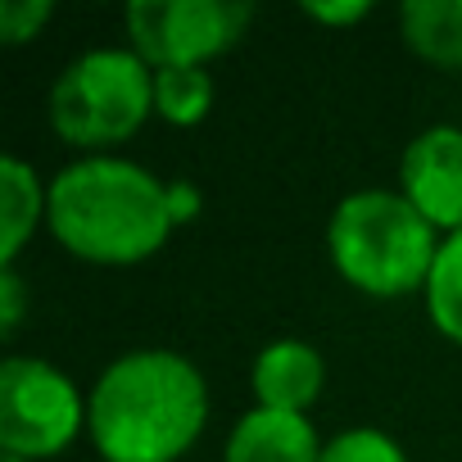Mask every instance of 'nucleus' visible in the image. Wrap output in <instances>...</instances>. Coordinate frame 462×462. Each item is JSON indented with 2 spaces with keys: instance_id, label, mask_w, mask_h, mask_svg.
Returning <instances> with one entry per match:
<instances>
[{
  "instance_id": "6",
  "label": "nucleus",
  "mask_w": 462,
  "mask_h": 462,
  "mask_svg": "<svg viewBox=\"0 0 462 462\" xmlns=\"http://www.w3.org/2000/svg\"><path fill=\"white\" fill-rule=\"evenodd\" d=\"M254 19L241 0H136L127 5L132 51L159 69H204L241 42Z\"/></svg>"
},
{
  "instance_id": "17",
  "label": "nucleus",
  "mask_w": 462,
  "mask_h": 462,
  "mask_svg": "<svg viewBox=\"0 0 462 462\" xmlns=\"http://www.w3.org/2000/svg\"><path fill=\"white\" fill-rule=\"evenodd\" d=\"M304 14L327 23V28H345V23H363L372 14V5H367V0H345V5H318V0H313V5H304Z\"/></svg>"
},
{
  "instance_id": "19",
  "label": "nucleus",
  "mask_w": 462,
  "mask_h": 462,
  "mask_svg": "<svg viewBox=\"0 0 462 462\" xmlns=\"http://www.w3.org/2000/svg\"><path fill=\"white\" fill-rule=\"evenodd\" d=\"M5 462H23V457H5Z\"/></svg>"
},
{
  "instance_id": "16",
  "label": "nucleus",
  "mask_w": 462,
  "mask_h": 462,
  "mask_svg": "<svg viewBox=\"0 0 462 462\" xmlns=\"http://www.w3.org/2000/svg\"><path fill=\"white\" fill-rule=\"evenodd\" d=\"M23 322V277L14 268H0V331L14 336Z\"/></svg>"
},
{
  "instance_id": "7",
  "label": "nucleus",
  "mask_w": 462,
  "mask_h": 462,
  "mask_svg": "<svg viewBox=\"0 0 462 462\" xmlns=\"http://www.w3.org/2000/svg\"><path fill=\"white\" fill-rule=\"evenodd\" d=\"M399 195L435 226L462 231V127H426L399 159Z\"/></svg>"
},
{
  "instance_id": "5",
  "label": "nucleus",
  "mask_w": 462,
  "mask_h": 462,
  "mask_svg": "<svg viewBox=\"0 0 462 462\" xmlns=\"http://www.w3.org/2000/svg\"><path fill=\"white\" fill-rule=\"evenodd\" d=\"M87 421V399L46 358H5L0 367V444L5 457L42 462L64 453Z\"/></svg>"
},
{
  "instance_id": "12",
  "label": "nucleus",
  "mask_w": 462,
  "mask_h": 462,
  "mask_svg": "<svg viewBox=\"0 0 462 462\" xmlns=\"http://www.w3.org/2000/svg\"><path fill=\"white\" fill-rule=\"evenodd\" d=\"M426 313L462 349V231L448 236L435 254V268L426 282Z\"/></svg>"
},
{
  "instance_id": "11",
  "label": "nucleus",
  "mask_w": 462,
  "mask_h": 462,
  "mask_svg": "<svg viewBox=\"0 0 462 462\" xmlns=\"http://www.w3.org/2000/svg\"><path fill=\"white\" fill-rule=\"evenodd\" d=\"M403 42L439 64V69H462V0H408L399 10Z\"/></svg>"
},
{
  "instance_id": "1",
  "label": "nucleus",
  "mask_w": 462,
  "mask_h": 462,
  "mask_svg": "<svg viewBox=\"0 0 462 462\" xmlns=\"http://www.w3.org/2000/svg\"><path fill=\"white\" fill-rule=\"evenodd\" d=\"M204 421V376L172 349L123 354L87 394V430L105 462H177Z\"/></svg>"
},
{
  "instance_id": "13",
  "label": "nucleus",
  "mask_w": 462,
  "mask_h": 462,
  "mask_svg": "<svg viewBox=\"0 0 462 462\" xmlns=\"http://www.w3.org/2000/svg\"><path fill=\"white\" fill-rule=\"evenodd\" d=\"M213 105V78L204 69H159L154 73V114L172 127L204 123Z\"/></svg>"
},
{
  "instance_id": "3",
  "label": "nucleus",
  "mask_w": 462,
  "mask_h": 462,
  "mask_svg": "<svg viewBox=\"0 0 462 462\" xmlns=\"http://www.w3.org/2000/svg\"><path fill=\"white\" fill-rule=\"evenodd\" d=\"M327 250L336 273L376 300L426 291L439 254L435 226L399 190H358L340 199L327 226Z\"/></svg>"
},
{
  "instance_id": "10",
  "label": "nucleus",
  "mask_w": 462,
  "mask_h": 462,
  "mask_svg": "<svg viewBox=\"0 0 462 462\" xmlns=\"http://www.w3.org/2000/svg\"><path fill=\"white\" fill-rule=\"evenodd\" d=\"M46 204H51V190H42L37 172L23 159L14 154L0 159V268H14L19 250L46 217Z\"/></svg>"
},
{
  "instance_id": "14",
  "label": "nucleus",
  "mask_w": 462,
  "mask_h": 462,
  "mask_svg": "<svg viewBox=\"0 0 462 462\" xmlns=\"http://www.w3.org/2000/svg\"><path fill=\"white\" fill-rule=\"evenodd\" d=\"M322 462H408V453L376 426H349L327 439Z\"/></svg>"
},
{
  "instance_id": "4",
  "label": "nucleus",
  "mask_w": 462,
  "mask_h": 462,
  "mask_svg": "<svg viewBox=\"0 0 462 462\" xmlns=\"http://www.w3.org/2000/svg\"><path fill=\"white\" fill-rule=\"evenodd\" d=\"M154 114V69L136 51H87L51 91V123L69 145H114Z\"/></svg>"
},
{
  "instance_id": "9",
  "label": "nucleus",
  "mask_w": 462,
  "mask_h": 462,
  "mask_svg": "<svg viewBox=\"0 0 462 462\" xmlns=\"http://www.w3.org/2000/svg\"><path fill=\"white\" fill-rule=\"evenodd\" d=\"M327 381V363L313 345L304 340H277L254 358V394L259 408H277V412H309L313 399L322 394Z\"/></svg>"
},
{
  "instance_id": "8",
  "label": "nucleus",
  "mask_w": 462,
  "mask_h": 462,
  "mask_svg": "<svg viewBox=\"0 0 462 462\" xmlns=\"http://www.w3.org/2000/svg\"><path fill=\"white\" fill-rule=\"evenodd\" d=\"M322 439L304 412L254 408L226 439V462H322Z\"/></svg>"
},
{
  "instance_id": "15",
  "label": "nucleus",
  "mask_w": 462,
  "mask_h": 462,
  "mask_svg": "<svg viewBox=\"0 0 462 462\" xmlns=\"http://www.w3.org/2000/svg\"><path fill=\"white\" fill-rule=\"evenodd\" d=\"M51 14V0H0V37H5V46H23L46 28Z\"/></svg>"
},
{
  "instance_id": "18",
  "label": "nucleus",
  "mask_w": 462,
  "mask_h": 462,
  "mask_svg": "<svg viewBox=\"0 0 462 462\" xmlns=\"http://www.w3.org/2000/svg\"><path fill=\"white\" fill-rule=\"evenodd\" d=\"M199 190H195V181H168V213H172V226H181V222H195L199 217Z\"/></svg>"
},
{
  "instance_id": "2",
  "label": "nucleus",
  "mask_w": 462,
  "mask_h": 462,
  "mask_svg": "<svg viewBox=\"0 0 462 462\" xmlns=\"http://www.w3.org/2000/svg\"><path fill=\"white\" fill-rule=\"evenodd\" d=\"M46 222L69 254L100 268H127L159 254L168 241V186L141 163L91 154L51 181Z\"/></svg>"
}]
</instances>
